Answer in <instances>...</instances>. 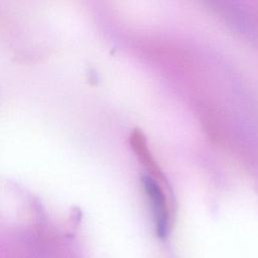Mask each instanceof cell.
I'll return each instance as SVG.
<instances>
[{
	"instance_id": "obj_1",
	"label": "cell",
	"mask_w": 258,
	"mask_h": 258,
	"mask_svg": "<svg viewBox=\"0 0 258 258\" xmlns=\"http://www.w3.org/2000/svg\"><path fill=\"white\" fill-rule=\"evenodd\" d=\"M143 183L146 194L151 202L157 234L160 238L163 239L166 236L168 224V216L163 192L158 184H156V182L149 176H144Z\"/></svg>"
}]
</instances>
